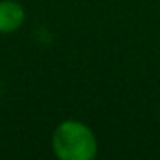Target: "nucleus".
<instances>
[{
    "mask_svg": "<svg viewBox=\"0 0 160 160\" xmlns=\"http://www.w3.org/2000/svg\"><path fill=\"white\" fill-rule=\"evenodd\" d=\"M52 148L60 160H93L98 152V141L86 124L67 119L53 131Z\"/></svg>",
    "mask_w": 160,
    "mask_h": 160,
    "instance_id": "f257e3e1",
    "label": "nucleus"
},
{
    "mask_svg": "<svg viewBox=\"0 0 160 160\" xmlns=\"http://www.w3.org/2000/svg\"><path fill=\"white\" fill-rule=\"evenodd\" d=\"M24 7L14 0H0V33H12L24 22Z\"/></svg>",
    "mask_w": 160,
    "mask_h": 160,
    "instance_id": "f03ea898",
    "label": "nucleus"
}]
</instances>
